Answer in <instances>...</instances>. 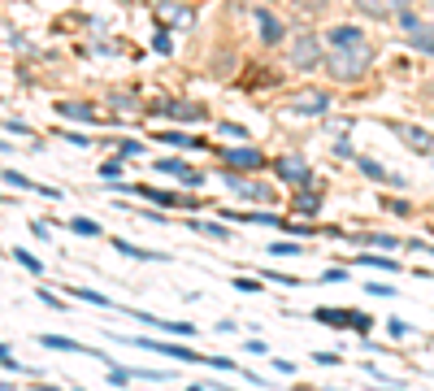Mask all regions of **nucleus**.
Wrapping results in <instances>:
<instances>
[{"instance_id":"nucleus-18","label":"nucleus","mask_w":434,"mask_h":391,"mask_svg":"<svg viewBox=\"0 0 434 391\" xmlns=\"http://www.w3.org/2000/svg\"><path fill=\"white\" fill-rule=\"evenodd\" d=\"M161 113H170V118H179V122H204V109H191V105H170Z\"/></svg>"},{"instance_id":"nucleus-3","label":"nucleus","mask_w":434,"mask_h":391,"mask_svg":"<svg viewBox=\"0 0 434 391\" xmlns=\"http://www.w3.org/2000/svg\"><path fill=\"white\" fill-rule=\"evenodd\" d=\"M313 318L321 326H352V331H361V335H369V326H374L369 313H347V309H317Z\"/></svg>"},{"instance_id":"nucleus-13","label":"nucleus","mask_w":434,"mask_h":391,"mask_svg":"<svg viewBox=\"0 0 434 391\" xmlns=\"http://www.w3.org/2000/svg\"><path fill=\"white\" fill-rule=\"evenodd\" d=\"M256 22H261V35H265V44H278V40H282V22H278L269 9H256Z\"/></svg>"},{"instance_id":"nucleus-10","label":"nucleus","mask_w":434,"mask_h":391,"mask_svg":"<svg viewBox=\"0 0 434 391\" xmlns=\"http://www.w3.org/2000/svg\"><path fill=\"white\" fill-rule=\"evenodd\" d=\"M156 170H161V174H179L187 187H200V183H204V174H196L191 166H183V161H174V157H170V161H156Z\"/></svg>"},{"instance_id":"nucleus-2","label":"nucleus","mask_w":434,"mask_h":391,"mask_svg":"<svg viewBox=\"0 0 434 391\" xmlns=\"http://www.w3.org/2000/svg\"><path fill=\"white\" fill-rule=\"evenodd\" d=\"M326 109H330V96L321 87H304L291 96V113H300V118H321Z\"/></svg>"},{"instance_id":"nucleus-33","label":"nucleus","mask_w":434,"mask_h":391,"mask_svg":"<svg viewBox=\"0 0 434 391\" xmlns=\"http://www.w3.org/2000/svg\"><path fill=\"white\" fill-rule=\"evenodd\" d=\"M100 174H109V178H118V174H122V161H105V166H100Z\"/></svg>"},{"instance_id":"nucleus-35","label":"nucleus","mask_w":434,"mask_h":391,"mask_svg":"<svg viewBox=\"0 0 434 391\" xmlns=\"http://www.w3.org/2000/svg\"><path fill=\"white\" fill-rule=\"evenodd\" d=\"M235 287H239V291H256L261 283H256V279H235Z\"/></svg>"},{"instance_id":"nucleus-12","label":"nucleus","mask_w":434,"mask_h":391,"mask_svg":"<svg viewBox=\"0 0 434 391\" xmlns=\"http://www.w3.org/2000/svg\"><path fill=\"white\" fill-rule=\"evenodd\" d=\"M221 161H226V166H239V170H248V166H261V153L256 148H230V153H221Z\"/></svg>"},{"instance_id":"nucleus-20","label":"nucleus","mask_w":434,"mask_h":391,"mask_svg":"<svg viewBox=\"0 0 434 391\" xmlns=\"http://www.w3.org/2000/svg\"><path fill=\"white\" fill-rule=\"evenodd\" d=\"M352 40H365L356 26H334L330 31V44H352Z\"/></svg>"},{"instance_id":"nucleus-27","label":"nucleus","mask_w":434,"mask_h":391,"mask_svg":"<svg viewBox=\"0 0 434 391\" xmlns=\"http://www.w3.org/2000/svg\"><path fill=\"white\" fill-rule=\"evenodd\" d=\"M196 231L208 239H226V226H213V222H196Z\"/></svg>"},{"instance_id":"nucleus-7","label":"nucleus","mask_w":434,"mask_h":391,"mask_svg":"<svg viewBox=\"0 0 434 391\" xmlns=\"http://www.w3.org/2000/svg\"><path fill=\"white\" fill-rule=\"evenodd\" d=\"M226 187H235L239 196H248V200H261V205L274 200V187H269V183H248V178H239V174H226Z\"/></svg>"},{"instance_id":"nucleus-26","label":"nucleus","mask_w":434,"mask_h":391,"mask_svg":"<svg viewBox=\"0 0 434 391\" xmlns=\"http://www.w3.org/2000/svg\"><path fill=\"white\" fill-rule=\"evenodd\" d=\"M269 252H274V257H300L304 248H300V243H291V239H282V243H274Z\"/></svg>"},{"instance_id":"nucleus-9","label":"nucleus","mask_w":434,"mask_h":391,"mask_svg":"<svg viewBox=\"0 0 434 391\" xmlns=\"http://www.w3.org/2000/svg\"><path fill=\"white\" fill-rule=\"evenodd\" d=\"M408 48L434 57V22H413V26H408Z\"/></svg>"},{"instance_id":"nucleus-23","label":"nucleus","mask_w":434,"mask_h":391,"mask_svg":"<svg viewBox=\"0 0 434 391\" xmlns=\"http://www.w3.org/2000/svg\"><path fill=\"white\" fill-rule=\"evenodd\" d=\"M161 144H174V148H204V144L200 139H187V135H174V130H170V135H156Z\"/></svg>"},{"instance_id":"nucleus-25","label":"nucleus","mask_w":434,"mask_h":391,"mask_svg":"<svg viewBox=\"0 0 434 391\" xmlns=\"http://www.w3.org/2000/svg\"><path fill=\"white\" fill-rule=\"evenodd\" d=\"M74 296H78V300H87V304H100V309H109V304H114V300H105L100 291H87V287H74Z\"/></svg>"},{"instance_id":"nucleus-31","label":"nucleus","mask_w":434,"mask_h":391,"mask_svg":"<svg viewBox=\"0 0 434 391\" xmlns=\"http://www.w3.org/2000/svg\"><path fill=\"white\" fill-rule=\"evenodd\" d=\"M369 243H378V248H399V239H391V235H369Z\"/></svg>"},{"instance_id":"nucleus-29","label":"nucleus","mask_w":434,"mask_h":391,"mask_svg":"<svg viewBox=\"0 0 434 391\" xmlns=\"http://www.w3.org/2000/svg\"><path fill=\"white\" fill-rule=\"evenodd\" d=\"M161 13H165L170 22H191V9H174V5H161Z\"/></svg>"},{"instance_id":"nucleus-24","label":"nucleus","mask_w":434,"mask_h":391,"mask_svg":"<svg viewBox=\"0 0 434 391\" xmlns=\"http://www.w3.org/2000/svg\"><path fill=\"white\" fill-rule=\"evenodd\" d=\"M13 257H18V266H26L30 274H39V270H44V261H39V257H30L26 248H13Z\"/></svg>"},{"instance_id":"nucleus-21","label":"nucleus","mask_w":434,"mask_h":391,"mask_svg":"<svg viewBox=\"0 0 434 391\" xmlns=\"http://www.w3.org/2000/svg\"><path fill=\"white\" fill-rule=\"evenodd\" d=\"M291 5H296V9L304 13V18H317V13L330 5V0H291Z\"/></svg>"},{"instance_id":"nucleus-16","label":"nucleus","mask_w":434,"mask_h":391,"mask_svg":"<svg viewBox=\"0 0 434 391\" xmlns=\"http://www.w3.org/2000/svg\"><path fill=\"white\" fill-rule=\"evenodd\" d=\"M39 344L44 348H57V352H91V348L74 344V339H66V335H39Z\"/></svg>"},{"instance_id":"nucleus-8","label":"nucleus","mask_w":434,"mask_h":391,"mask_svg":"<svg viewBox=\"0 0 434 391\" xmlns=\"http://www.w3.org/2000/svg\"><path fill=\"white\" fill-rule=\"evenodd\" d=\"M365 18H395L399 9H408V0H352Z\"/></svg>"},{"instance_id":"nucleus-17","label":"nucleus","mask_w":434,"mask_h":391,"mask_svg":"<svg viewBox=\"0 0 434 391\" xmlns=\"http://www.w3.org/2000/svg\"><path fill=\"white\" fill-rule=\"evenodd\" d=\"M356 166H361V174H369V178H378V183H404V178H391L387 170L378 166V161H369V157H356Z\"/></svg>"},{"instance_id":"nucleus-4","label":"nucleus","mask_w":434,"mask_h":391,"mask_svg":"<svg viewBox=\"0 0 434 391\" xmlns=\"http://www.w3.org/2000/svg\"><path fill=\"white\" fill-rule=\"evenodd\" d=\"M317 61H321L317 35H296V40H291V65H296V70H313Z\"/></svg>"},{"instance_id":"nucleus-1","label":"nucleus","mask_w":434,"mask_h":391,"mask_svg":"<svg viewBox=\"0 0 434 391\" xmlns=\"http://www.w3.org/2000/svg\"><path fill=\"white\" fill-rule=\"evenodd\" d=\"M369 61H374V48H369L365 40L330 44V53H326V70L339 78V83H356V78H365Z\"/></svg>"},{"instance_id":"nucleus-15","label":"nucleus","mask_w":434,"mask_h":391,"mask_svg":"<svg viewBox=\"0 0 434 391\" xmlns=\"http://www.w3.org/2000/svg\"><path fill=\"white\" fill-rule=\"evenodd\" d=\"M317 209H321V183H313V191L296 196V214H317Z\"/></svg>"},{"instance_id":"nucleus-19","label":"nucleus","mask_w":434,"mask_h":391,"mask_svg":"<svg viewBox=\"0 0 434 391\" xmlns=\"http://www.w3.org/2000/svg\"><path fill=\"white\" fill-rule=\"evenodd\" d=\"M57 113L61 118H74V122H96V113L87 105H57Z\"/></svg>"},{"instance_id":"nucleus-6","label":"nucleus","mask_w":434,"mask_h":391,"mask_svg":"<svg viewBox=\"0 0 434 391\" xmlns=\"http://www.w3.org/2000/svg\"><path fill=\"white\" fill-rule=\"evenodd\" d=\"M274 170H278V178H287V183H296V187H309V183H313V174L304 170L300 157H278Z\"/></svg>"},{"instance_id":"nucleus-32","label":"nucleus","mask_w":434,"mask_h":391,"mask_svg":"<svg viewBox=\"0 0 434 391\" xmlns=\"http://www.w3.org/2000/svg\"><path fill=\"white\" fill-rule=\"evenodd\" d=\"M152 48H156V53H170V35H165V31H156V40H152Z\"/></svg>"},{"instance_id":"nucleus-34","label":"nucleus","mask_w":434,"mask_h":391,"mask_svg":"<svg viewBox=\"0 0 434 391\" xmlns=\"http://www.w3.org/2000/svg\"><path fill=\"white\" fill-rule=\"evenodd\" d=\"M0 365H5V370H18V361L9 356V348H5V344H0Z\"/></svg>"},{"instance_id":"nucleus-5","label":"nucleus","mask_w":434,"mask_h":391,"mask_svg":"<svg viewBox=\"0 0 434 391\" xmlns=\"http://www.w3.org/2000/svg\"><path fill=\"white\" fill-rule=\"evenodd\" d=\"M391 130L408 144V148H417V153H430L434 148V135H430V130H422V126H413V122H391Z\"/></svg>"},{"instance_id":"nucleus-22","label":"nucleus","mask_w":434,"mask_h":391,"mask_svg":"<svg viewBox=\"0 0 434 391\" xmlns=\"http://www.w3.org/2000/svg\"><path fill=\"white\" fill-rule=\"evenodd\" d=\"M114 248H118L122 257H139V261H152V257H156V252H143V248H135V243H122V239L114 243ZM156 261H165V257H156Z\"/></svg>"},{"instance_id":"nucleus-30","label":"nucleus","mask_w":434,"mask_h":391,"mask_svg":"<svg viewBox=\"0 0 434 391\" xmlns=\"http://www.w3.org/2000/svg\"><path fill=\"white\" fill-rule=\"evenodd\" d=\"M365 266H374V270H395V261H387V257H361Z\"/></svg>"},{"instance_id":"nucleus-11","label":"nucleus","mask_w":434,"mask_h":391,"mask_svg":"<svg viewBox=\"0 0 434 391\" xmlns=\"http://www.w3.org/2000/svg\"><path fill=\"white\" fill-rule=\"evenodd\" d=\"M139 348H152V352H165V356H179V361H204L200 352H191V348H179V344H152V339H135Z\"/></svg>"},{"instance_id":"nucleus-14","label":"nucleus","mask_w":434,"mask_h":391,"mask_svg":"<svg viewBox=\"0 0 434 391\" xmlns=\"http://www.w3.org/2000/svg\"><path fill=\"white\" fill-rule=\"evenodd\" d=\"M139 322H148V326H161V331H170V335H196V326L191 322H161V318H148V313H131Z\"/></svg>"},{"instance_id":"nucleus-28","label":"nucleus","mask_w":434,"mask_h":391,"mask_svg":"<svg viewBox=\"0 0 434 391\" xmlns=\"http://www.w3.org/2000/svg\"><path fill=\"white\" fill-rule=\"evenodd\" d=\"M70 226H74V231H78V235H100V226H96L91 218H74Z\"/></svg>"}]
</instances>
